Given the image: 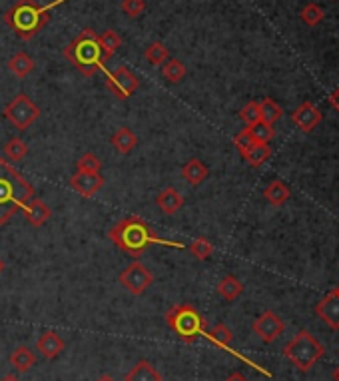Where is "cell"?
<instances>
[{"mask_svg": "<svg viewBox=\"0 0 339 381\" xmlns=\"http://www.w3.org/2000/svg\"><path fill=\"white\" fill-rule=\"evenodd\" d=\"M184 204H186L184 196L176 190V188H164V190L158 194V198H156V206H158V210L162 214H166V216H174Z\"/></svg>", "mask_w": 339, "mask_h": 381, "instance_id": "cell-15", "label": "cell"}, {"mask_svg": "<svg viewBox=\"0 0 339 381\" xmlns=\"http://www.w3.org/2000/svg\"><path fill=\"white\" fill-rule=\"evenodd\" d=\"M76 168H78V172H100L102 160L92 152H86L76 160Z\"/></svg>", "mask_w": 339, "mask_h": 381, "instance_id": "cell-32", "label": "cell"}, {"mask_svg": "<svg viewBox=\"0 0 339 381\" xmlns=\"http://www.w3.org/2000/svg\"><path fill=\"white\" fill-rule=\"evenodd\" d=\"M291 122L302 130V132H311L313 128H318V124L322 122V112L320 108L311 102H304L302 106H297L291 112Z\"/></svg>", "mask_w": 339, "mask_h": 381, "instance_id": "cell-12", "label": "cell"}, {"mask_svg": "<svg viewBox=\"0 0 339 381\" xmlns=\"http://www.w3.org/2000/svg\"><path fill=\"white\" fill-rule=\"evenodd\" d=\"M327 102H329V104L333 106V108H336V110H338V112H339V86L336 88V90H333L331 94H329Z\"/></svg>", "mask_w": 339, "mask_h": 381, "instance_id": "cell-38", "label": "cell"}, {"mask_svg": "<svg viewBox=\"0 0 339 381\" xmlns=\"http://www.w3.org/2000/svg\"><path fill=\"white\" fill-rule=\"evenodd\" d=\"M2 272H4V261L0 260V274H2Z\"/></svg>", "mask_w": 339, "mask_h": 381, "instance_id": "cell-43", "label": "cell"}, {"mask_svg": "<svg viewBox=\"0 0 339 381\" xmlns=\"http://www.w3.org/2000/svg\"><path fill=\"white\" fill-rule=\"evenodd\" d=\"M205 337L218 347H230L232 346V340H234V333H232V329L226 328L223 324H218L216 328H212L205 333Z\"/></svg>", "mask_w": 339, "mask_h": 381, "instance_id": "cell-27", "label": "cell"}, {"mask_svg": "<svg viewBox=\"0 0 339 381\" xmlns=\"http://www.w3.org/2000/svg\"><path fill=\"white\" fill-rule=\"evenodd\" d=\"M323 346L307 331L302 329L297 335L284 347V355L289 360V364L295 365L300 371H309L313 365L323 357Z\"/></svg>", "mask_w": 339, "mask_h": 381, "instance_id": "cell-6", "label": "cell"}, {"mask_svg": "<svg viewBox=\"0 0 339 381\" xmlns=\"http://www.w3.org/2000/svg\"><path fill=\"white\" fill-rule=\"evenodd\" d=\"M182 176H184V180H186L190 186H200L203 180L208 178V168H205V164H203L202 160L192 158L190 162L184 164Z\"/></svg>", "mask_w": 339, "mask_h": 381, "instance_id": "cell-18", "label": "cell"}, {"mask_svg": "<svg viewBox=\"0 0 339 381\" xmlns=\"http://www.w3.org/2000/svg\"><path fill=\"white\" fill-rule=\"evenodd\" d=\"M291 196V190L288 188V184H284L282 180H273L271 184H268V188L264 190V198L270 202L271 206H282L286 204Z\"/></svg>", "mask_w": 339, "mask_h": 381, "instance_id": "cell-21", "label": "cell"}, {"mask_svg": "<svg viewBox=\"0 0 339 381\" xmlns=\"http://www.w3.org/2000/svg\"><path fill=\"white\" fill-rule=\"evenodd\" d=\"M10 364L17 369L18 373H26L30 371V367H34L36 364V355L30 347L26 346H18L12 353H10Z\"/></svg>", "mask_w": 339, "mask_h": 381, "instance_id": "cell-19", "label": "cell"}, {"mask_svg": "<svg viewBox=\"0 0 339 381\" xmlns=\"http://www.w3.org/2000/svg\"><path fill=\"white\" fill-rule=\"evenodd\" d=\"M4 154L10 158V160H22V158L28 154V146H26L24 140L10 138L4 144Z\"/></svg>", "mask_w": 339, "mask_h": 381, "instance_id": "cell-31", "label": "cell"}, {"mask_svg": "<svg viewBox=\"0 0 339 381\" xmlns=\"http://www.w3.org/2000/svg\"><path fill=\"white\" fill-rule=\"evenodd\" d=\"M0 381H18L17 378H15V375H6V378H2V380Z\"/></svg>", "mask_w": 339, "mask_h": 381, "instance_id": "cell-41", "label": "cell"}, {"mask_svg": "<svg viewBox=\"0 0 339 381\" xmlns=\"http://www.w3.org/2000/svg\"><path fill=\"white\" fill-rule=\"evenodd\" d=\"M98 40H100V46L104 48V53L108 54V56H112V54L118 50L120 46H122V38L116 30H112V28H108V30H104L100 36H98Z\"/></svg>", "mask_w": 339, "mask_h": 381, "instance_id": "cell-30", "label": "cell"}, {"mask_svg": "<svg viewBox=\"0 0 339 381\" xmlns=\"http://www.w3.org/2000/svg\"><path fill=\"white\" fill-rule=\"evenodd\" d=\"M144 56H146V60H148L152 66H162V64L170 58V50L162 44V42H152V44L146 48Z\"/></svg>", "mask_w": 339, "mask_h": 381, "instance_id": "cell-28", "label": "cell"}, {"mask_svg": "<svg viewBox=\"0 0 339 381\" xmlns=\"http://www.w3.org/2000/svg\"><path fill=\"white\" fill-rule=\"evenodd\" d=\"M241 292H244V284L236 276L221 277V281L218 284V294L226 301H236L237 297L241 295Z\"/></svg>", "mask_w": 339, "mask_h": 381, "instance_id": "cell-22", "label": "cell"}, {"mask_svg": "<svg viewBox=\"0 0 339 381\" xmlns=\"http://www.w3.org/2000/svg\"><path fill=\"white\" fill-rule=\"evenodd\" d=\"M239 118L248 124V128L257 124V122H262V118H259V102H248L239 110Z\"/></svg>", "mask_w": 339, "mask_h": 381, "instance_id": "cell-35", "label": "cell"}, {"mask_svg": "<svg viewBox=\"0 0 339 381\" xmlns=\"http://www.w3.org/2000/svg\"><path fill=\"white\" fill-rule=\"evenodd\" d=\"M106 180L100 172H76L70 178V188L82 198H94L104 188Z\"/></svg>", "mask_w": 339, "mask_h": 381, "instance_id": "cell-11", "label": "cell"}, {"mask_svg": "<svg viewBox=\"0 0 339 381\" xmlns=\"http://www.w3.org/2000/svg\"><path fill=\"white\" fill-rule=\"evenodd\" d=\"M248 130H250L252 138H254L257 144H268V142L273 138V128H271L270 124H266V122H257L254 126H250Z\"/></svg>", "mask_w": 339, "mask_h": 381, "instance_id": "cell-33", "label": "cell"}, {"mask_svg": "<svg viewBox=\"0 0 339 381\" xmlns=\"http://www.w3.org/2000/svg\"><path fill=\"white\" fill-rule=\"evenodd\" d=\"M333 380L339 381V367H336V371H333Z\"/></svg>", "mask_w": 339, "mask_h": 381, "instance_id": "cell-42", "label": "cell"}, {"mask_svg": "<svg viewBox=\"0 0 339 381\" xmlns=\"http://www.w3.org/2000/svg\"><path fill=\"white\" fill-rule=\"evenodd\" d=\"M62 56L74 64V68L82 72L84 76H94L100 70H104L110 56L104 53L100 46L98 35L92 28H84L80 35L76 36L66 48L62 50Z\"/></svg>", "mask_w": 339, "mask_h": 381, "instance_id": "cell-4", "label": "cell"}, {"mask_svg": "<svg viewBox=\"0 0 339 381\" xmlns=\"http://www.w3.org/2000/svg\"><path fill=\"white\" fill-rule=\"evenodd\" d=\"M234 144H236V148L239 150V154L244 156L254 144H257L254 138H252V134H250V130L248 128H244L241 132H237L236 136H234Z\"/></svg>", "mask_w": 339, "mask_h": 381, "instance_id": "cell-36", "label": "cell"}, {"mask_svg": "<svg viewBox=\"0 0 339 381\" xmlns=\"http://www.w3.org/2000/svg\"><path fill=\"white\" fill-rule=\"evenodd\" d=\"M36 349L42 353V357L56 360L62 353V349H64V340L56 331H44L38 337V342H36Z\"/></svg>", "mask_w": 339, "mask_h": 381, "instance_id": "cell-14", "label": "cell"}, {"mask_svg": "<svg viewBox=\"0 0 339 381\" xmlns=\"http://www.w3.org/2000/svg\"><path fill=\"white\" fill-rule=\"evenodd\" d=\"M146 10V2L144 0H122V12L126 17L138 18Z\"/></svg>", "mask_w": 339, "mask_h": 381, "instance_id": "cell-37", "label": "cell"}, {"mask_svg": "<svg viewBox=\"0 0 339 381\" xmlns=\"http://www.w3.org/2000/svg\"><path fill=\"white\" fill-rule=\"evenodd\" d=\"M315 313L323 319L325 326L331 329H339V292L331 290L323 297L322 301L315 306Z\"/></svg>", "mask_w": 339, "mask_h": 381, "instance_id": "cell-13", "label": "cell"}, {"mask_svg": "<svg viewBox=\"0 0 339 381\" xmlns=\"http://www.w3.org/2000/svg\"><path fill=\"white\" fill-rule=\"evenodd\" d=\"M120 284L124 286V290L132 295H142L154 284L152 272L136 260L130 263L122 274H120Z\"/></svg>", "mask_w": 339, "mask_h": 381, "instance_id": "cell-8", "label": "cell"}, {"mask_svg": "<svg viewBox=\"0 0 339 381\" xmlns=\"http://www.w3.org/2000/svg\"><path fill=\"white\" fill-rule=\"evenodd\" d=\"M2 114H4V118L10 122L15 128H18L20 132H24V130H28L34 122L40 118L42 112H40V108L34 104L24 92H20L17 98L4 108Z\"/></svg>", "mask_w": 339, "mask_h": 381, "instance_id": "cell-7", "label": "cell"}, {"mask_svg": "<svg viewBox=\"0 0 339 381\" xmlns=\"http://www.w3.org/2000/svg\"><path fill=\"white\" fill-rule=\"evenodd\" d=\"M24 216H26V220H28V224L34 225V227H40V225H44L48 220H51L52 216V210L42 202V200H38V198H33L24 208Z\"/></svg>", "mask_w": 339, "mask_h": 381, "instance_id": "cell-16", "label": "cell"}, {"mask_svg": "<svg viewBox=\"0 0 339 381\" xmlns=\"http://www.w3.org/2000/svg\"><path fill=\"white\" fill-rule=\"evenodd\" d=\"M34 198L33 184L0 158V225L8 224L10 218Z\"/></svg>", "mask_w": 339, "mask_h": 381, "instance_id": "cell-2", "label": "cell"}, {"mask_svg": "<svg viewBox=\"0 0 339 381\" xmlns=\"http://www.w3.org/2000/svg\"><path fill=\"white\" fill-rule=\"evenodd\" d=\"M108 238L118 250H122L124 254H128L130 258H136V260L150 245H168V248L184 250V243L170 242V240L160 238L152 227L146 224V220H142L140 216H130V218L120 220L118 224H114L110 227Z\"/></svg>", "mask_w": 339, "mask_h": 381, "instance_id": "cell-1", "label": "cell"}, {"mask_svg": "<svg viewBox=\"0 0 339 381\" xmlns=\"http://www.w3.org/2000/svg\"><path fill=\"white\" fill-rule=\"evenodd\" d=\"M162 74H164V78H166L168 82L178 84V82H182V80L186 78V64H184L182 60H178V58H168V60L164 62V66H162Z\"/></svg>", "mask_w": 339, "mask_h": 381, "instance_id": "cell-23", "label": "cell"}, {"mask_svg": "<svg viewBox=\"0 0 339 381\" xmlns=\"http://www.w3.org/2000/svg\"><path fill=\"white\" fill-rule=\"evenodd\" d=\"M226 381H248V380H246L241 373H232V375H230V378H228Z\"/></svg>", "mask_w": 339, "mask_h": 381, "instance_id": "cell-39", "label": "cell"}, {"mask_svg": "<svg viewBox=\"0 0 339 381\" xmlns=\"http://www.w3.org/2000/svg\"><path fill=\"white\" fill-rule=\"evenodd\" d=\"M110 144L118 150L120 154H130L138 146V136L130 128H120L118 132H114V136L110 138Z\"/></svg>", "mask_w": 339, "mask_h": 381, "instance_id": "cell-20", "label": "cell"}, {"mask_svg": "<svg viewBox=\"0 0 339 381\" xmlns=\"http://www.w3.org/2000/svg\"><path fill=\"white\" fill-rule=\"evenodd\" d=\"M8 68L18 78H26L34 70V60L26 53H17L8 60Z\"/></svg>", "mask_w": 339, "mask_h": 381, "instance_id": "cell-24", "label": "cell"}, {"mask_svg": "<svg viewBox=\"0 0 339 381\" xmlns=\"http://www.w3.org/2000/svg\"><path fill=\"white\" fill-rule=\"evenodd\" d=\"M96 381H116V380H114L112 375H100Z\"/></svg>", "mask_w": 339, "mask_h": 381, "instance_id": "cell-40", "label": "cell"}, {"mask_svg": "<svg viewBox=\"0 0 339 381\" xmlns=\"http://www.w3.org/2000/svg\"><path fill=\"white\" fill-rule=\"evenodd\" d=\"M252 329H254V333L264 344H271V342H275L284 333L286 324H284V319L277 313L264 312L252 324Z\"/></svg>", "mask_w": 339, "mask_h": 381, "instance_id": "cell-10", "label": "cell"}, {"mask_svg": "<svg viewBox=\"0 0 339 381\" xmlns=\"http://www.w3.org/2000/svg\"><path fill=\"white\" fill-rule=\"evenodd\" d=\"M124 381H162L160 371L150 362L140 360L138 364L124 375Z\"/></svg>", "mask_w": 339, "mask_h": 381, "instance_id": "cell-17", "label": "cell"}, {"mask_svg": "<svg viewBox=\"0 0 339 381\" xmlns=\"http://www.w3.org/2000/svg\"><path fill=\"white\" fill-rule=\"evenodd\" d=\"M106 86L118 100H128L140 86V80L128 66H120L108 74Z\"/></svg>", "mask_w": 339, "mask_h": 381, "instance_id": "cell-9", "label": "cell"}, {"mask_svg": "<svg viewBox=\"0 0 339 381\" xmlns=\"http://www.w3.org/2000/svg\"><path fill=\"white\" fill-rule=\"evenodd\" d=\"M166 324L184 344H194L203 333V326H205L202 313L190 304L172 306L166 312Z\"/></svg>", "mask_w": 339, "mask_h": 381, "instance_id": "cell-5", "label": "cell"}, {"mask_svg": "<svg viewBox=\"0 0 339 381\" xmlns=\"http://www.w3.org/2000/svg\"><path fill=\"white\" fill-rule=\"evenodd\" d=\"M282 114H284V110H282V106L277 104L275 100H271V98H264V100L259 102V118H262V122H266V124L273 126V122L280 120V118H282Z\"/></svg>", "mask_w": 339, "mask_h": 381, "instance_id": "cell-26", "label": "cell"}, {"mask_svg": "<svg viewBox=\"0 0 339 381\" xmlns=\"http://www.w3.org/2000/svg\"><path fill=\"white\" fill-rule=\"evenodd\" d=\"M66 0H54L51 4H38L36 0H17L15 6L2 17L20 40H33L51 18V10Z\"/></svg>", "mask_w": 339, "mask_h": 381, "instance_id": "cell-3", "label": "cell"}, {"mask_svg": "<svg viewBox=\"0 0 339 381\" xmlns=\"http://www.w3.org/2000/svg\"><path fill=\"white\" fill-rule=\"evenodd\" d=\"M190 252H192V256L196 260H208L212 256V252H214V245L210 243V240H205V238H198V240H194V243L190 245Z\"/></svg>", "mask_w": 339, "mask_h": 381, "instance_id": "cell-34", "label": "cell"}, {"mask_svg": "<svg viewBox=\"0 0 339 381\" xmlns=\"http://www.w3.org/2000/svg\"><path fill=\"white\" fill-rule=\"evenodd\" d=\"M336 290H338V292H339V286H338V288H336Z\"/></svg>", "mask_w": 339, "mask_h": 381, "instance_id": "cell-44", "label": "cell"}, {"mask_svg": "<svg viewBox=\"0 0 339 381\" xmlns=\"http://www.w3.org/2000/svg\"><path fill=\"white\" fill-rule=\"evenodd\" d=\"M300 17H302V20H304L307 26H318V24H322L325 12H323V8L320 4L309 2V4H305L304 8H302Z\"/></svg>", "mask_w": 339, "mask_h": 381, "instance_id": "cell-29", "label": "cell"}, {"mask_svg": "<svg viewBox=\"0 0 339 381\" xmlns=\"http://www.w3.org/2000/svg\"><path fill=\"white\" fill-rule=\"evenodd\" d=\"M271 148L268 144H254L246 154L244 160L252 166V168H259L262 164H266V160H270Z\"/></svg>", "mask_w": 339, "mask_h": 381, "instance_id": "cell-25", "label": "cell"}]
</instances>
